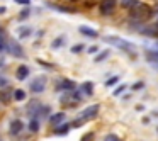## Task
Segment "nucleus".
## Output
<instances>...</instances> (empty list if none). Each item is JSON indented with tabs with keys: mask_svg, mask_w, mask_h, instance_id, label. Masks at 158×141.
I'll return each instance as SVG.
<instances>
[{
	"mask_svg": "<svg viewBox=\"0 0 158 141\" xmlns=\"http://www.w3.org/2000/svg\"><path fill=\"white\" fill-rule=\"evenodd\" d=\"M77 83L73 80H61L60 83H56V92H70V90H75Z\"/></svg>",
	"mask_w": 158,
	"mask_h": 141,
	"instance_id": "obj_6",
	"label": "nucleus"
},
{
	"mask_svg": "<svg viewBox=\"0 0 158 141\" xmlns=\"http://www.w3.org/2000/svg\"><path fill=\"white\" fill-rule=\"evenodd\" d=\"M29 15H31V9H22L21 14H19V19H21V21H24V19H27Z\"/></svg>",
	"mask_w": 158,
	"mask_h": 141,
	"instance_id": "obj_24",
	"label": "nucleus"
},
{
	"mask_svg": "<svg viewBox=\"0 0 158 141\" xmlns=\"http://www.w3.org/2000/svg\"><path fill=\"white\" fill-rule=\"evenodd\" d=\"M153 29H155V31H158V19L153 22Z\"/></svg>",
	"mask_w": 158,
	"mask_h": 141,
	"instance_id": "obj_35",
	"label": "nucleus"
},
{
	"mask_svg": "<svg viewBox=\"0 0 158 141\" xmlns=\"http://www.w3.org/2000/svg\"><path fill=\"white\" fill-rule=\"evenodd\" d=\"M99 110H100V106L99 104H92V106H89V107H85V109L80 112V119L82 121H90V119H95L97 117V114H99Z\"/></svg>",
	"mask_w": 158,
	"mask_h": 141,
	"instance_id": "obj_3",
	"label": "nucleus"
},
{
	"mask_svg": "<svg viewBox=\"0 0 158 141\" xmlns=\"http://www.w3.org/2000/svg\"><path fill=\"white\" fill-rule=\"evenodd\" d=\"M117 5V0H102L99 4V12L102 15H110Z\"/></svg>",
	"mask_w": 158,
	"mask_h": 141,
	"instance_id": "obj_5",
	"label": "nucleus"
},
{
	"mask_svg": "<svg viewBox=\"0 0 158 141\" xmlns=\"http://www.w3.org/2000/svg\"><path fill=\"white\" fill-rule=\"evenodd\" d=\"M126 89H127L126 85H119V87H117V89H116V90H114V92H112V95H114V97L121 95V93H123V92H124V90H126Z\"/></svg>",
	"mask_w": 158,
	"mask_h": 141,
	"instance_id": "obj_26",
	"label": "nucleus"
},
{
	"mask_svg": "<svg viewBox=\"0 0 158 141\" xmlns=\"http://www.w3.org/2000/svg\"><path fill=\"white\" fill-rule=\"evenodd\" d=\"M104 141H121L117 134H106L104 136Z\"/></svg>",
	"mask_w": 158,
	"mask_h": 141,
	"instance_id": "obj_27",
	"label": "nucleus"
},
{
	"mask_svg": "<svg viewBox=\"0 0 158 141\" xmlns=\"http://www.w3.org/2000/svg\"><path fill=\"white\" fill-rule=\"evenodd\" d=\"M36 61H38V63H39V65H41V66H48V68H53V65H49L48 61H43V60H39V58L36 60Z\"/></svg>",
	"mask_w": 158,
	"mask_h": 141,
	"instance_id": "obj_31",
	"label": "nucleus"
},
{
	"mask_svg": "<svg viewBox=\"0 0 158 141\" xmlns=\"http://www.w3.org/2000/svg\"><path fill=\"white\" fill-rule=\"evenodd\" d=\"M83 49H85V44H75V46H72L70 51H72L73 55H78V53H82Z\"/></svg>",
	"mask_w": 158,
	"mask_h": 141,
	"instance_id": "obj_23",
	"label": "nucleus"
},
{
	"mask_svg": "<svg viewBox=\"0 0 158 141\" xmlns=\"http://www.w3.org/2000/svg\"><path fill=\"white\" fill-rule=\"evenodd\" d=\"M65 43H66V38L65 36H60V38H56V39L51 41V49H60Z\"/></svg>",
	"mask_w": 158,
	"mask_h": 141,
	"instance_id": "obj_17",
	"label": "nucleus"
},
{
	"mask_svg": "<svg viewBox=\"0 0 158 141\" xmlns=\"http://www.w3.org/2000/svg\"><path fill=\"white\" fill-rule=\"evenodd\" d=\"M94 138H95V134H94L92 131H89L87 134H83L82 139H80V141H94Z\"/></svg>",
	"mask_w": 158,
	"mask_h": 141,
	"instance_id": "obj_25",
	"label": "nucleus"
},
{
	"mask_svg": "<svg viewBox=\"0 0 158 141\" xmlns=\"http://www.w3.org/2000/svg\"><path fill=\"white\" fill-rule=\"evenodd\" d=\"M138 2H139V0H121V5H123L124 9H133Z\"/></svg>",
	"mask_w": 158,
	"mask_h": 141,
	"instance_id": "obj_21",
	"label": "nucleus"
},
{
	"mask_svg": "<svg viewBox=\"0 0 158 141\" xmlns=\"http://www.w3.org/2000/svg\"><path fill=\"white\" fill-rule=\"evenodd\" d=\"M29 68L26 65H21V66H17V70H15V77H17V80H26L29 77Z\"/></svg>",
	"mask_w": 158,
	"mask_h": 141,
	"instance_id": "obj_13",
	"label": "nucleus"
},
{
	"mask_svg": "<svg viewBox=\"0 0 158 141\" xmlns=\"http://www.w3.org/2000/svg\"><path fill=\"white\" fill-rule=\"evenodd\" d=\"M31 34H32V29H31V27H27V26H22V27H19V29H17V36H19L21 39L29 38Z\"/></svg>",
	"mask_w": 158,
	"mask_h": 141,
	"instance_id": "obj_16",
	"label": "nucleus"
},
{
	"mask_svg": "<svg viewBox=\"0 0 158 141\" xmlns=\"http://www.w3.org/2000/svg\"><path fill=\"white\" fill-rule=\"evenodd\" d=\"M107 56H109V49H104V51L100 53V55H97V56H95V63H102L104 60L107 58Z\"/></svg>",
	"mask_w": 158,
	"mask_h": 141,
	"instance_id": "obj_22",
	"label": "nucleus"
},
{
	"mask_svg": "<svg viewBox=\"0 0 158 141\" xmlns=\"http://www.w3.org/2000/svg\"><path fill=\"white\" fill-rule=\"evenodd\" d=\"M10 97H12V92L9 89L7 90H0V102H2V104H9Z\"/></svg>",
	"mask_w": 158,
	"mask_h": 141,
	"instance_id": "obj_19",
	"label": "nucleus"
},
{
	"mask_svg": "<svg viewBox=\"0 0 158 141\" xmlns=\"http://www.w3.org/2000/svg\"><path fill=\"white\" fill-rule=\"evenodd\" d=\"M15 4H21V5H29L31 4V0H14Z\"/></svg>",
	"mask_w": 158,
	"mask_h": 141,
	"instance_id": "obj_33",
	"label": "nucleus"
},
{
	"mask_svg": "<svg viewBox=\"0 0 158 141\" xmlns=\"http://www.w3.org/2000/svg\"><path fill=\"white\" fill-rule=\"evenodd\" d=\"M102 39H104V43L116 46V48L123 49V51H127V53H134V51H136V44H134V43L126 41V39L119 38V36H104Z\"/></svg>",
	"mask_w": 158,
	"mask_h": 141,
	"instance_id": "obj_1",
	"label": "nucleus"
},
{
	"mask_svg": "<svg viewBox=\"0 0 158 141\" xmlns=\"http://www.w3.org/2000/svg\"><path fill=\"white\" fill-rule=\"evenodd\" d=\"M48 7H49V9H53V10H56V12H63V14H75V12H77V9H73V7L56 5V4H51V2L48 4Z\"/></svg>",
	"mask_w": 158,
	"mask_h": 141,
	"instance_id": "obj_8",
	"label": "nucleus"
},
{
	"mask_svg": "<svg viewBox=\"0 0 158 141\" xmlns=\"http://www.w3.org/2000/svg\"><path fill=\"white\" fill-rule=\"evenodd\" d=\"M29 131H31L32 134L39 133V119H36V117H31V121H29Z\"/></svg>",
	"mask_w": 158,
	"mask_h": 141,
	"instance_id": "obj_18",
	"label": "nucleus"
},
{
	"mask_svg": "<svg viewBox=\"0 0 158 141\" xmlns=\"http://www.w3.org/2000/svg\"><path fill=\"white\" fill-rule=\"evenodd\" d=\"M144 58L148 60V63H158V49L156 51L146 49V51H144Z\"/></svg>",
	"mask_w": 158,
	"mask_h": 141,
	"instance_id": "obj_15",
	"label": "nucleus"
},
{
	"mask_svg": "<svg viewBox=\"0 0 158 141\" xmlns=\"http://www.w3.org/2000/svg\"><path fill=\"white\" fill-rule=\"evenodd\" d=\"M156 131H158V127H156Z\"/></svg>",
	"mask_w": 158,
	"mask_h": 141,
	"instance_id": "obj_37",
	"label": "nucleus"
},
{
	"mask_svg": "<svg viewBox=\"0 0 158 141\" xmlns=\"http://www.w3.org/2000/svg\"><path fill=\"white\" fill-rule=\"evenodd\" d=\"M22 129H24V122H22L21 119L10 121V126H9V133H10V136H19V134L22 133Z\"/></svg>",
	"mask_w": 158,
	"mask_h": 141,
	"instance_id": "obj_7",
	"label": "nucleus"
},
{
	"mask_svg": "<svg viewBox=\"0 0 158 141\" xmlns=\"http://www.w3.org/2000/svg\"><path fill=\"white\" fill-rule=\"evenodd\" d=\"M117 82H119V77H112V78L106 80V85H107V87H110V85H116Z\"/></svg>",
	"mask_w": 158,
	"mask_h": 141,
	"instance_id": "obj_28",
	"label": "nucleus"
},
{
	"mask_svg": "<svg viewBox=\"0 0 158 141\" xmlns=\"http://www.w3.org/2000/svg\"><path fill=\"white\" fill-rule=\"evenodd\" d=\"M78 31H80V34L87 36V38H90V39L99 38V32H97L95 29H92V27H87V26H80V27H78Z\"/></svg>",
	"mask_w": 158,
	"mask_h": 141,
	"instance_id": "obj_9",
	"label": "nucleus"
},
{
	"mask_svg": "<svg viewBox=\"0 0 158 141\" xmlns=\"http://www.w3.org/2000/svg\"><path fill=\"white\" fill-rule=\"evenodd\" d=\"M7 83H9V80L5 78L4 75H0V89H4V87H7Z\"/></svg>",
	"mask_w": 158,
	"mask_h": 141,
	"instance_id": "obj_30",
	"label": "nucleus"
},
{
	"mask_svg": "<svg viewBox=\"0 0 158 141\" xmlns=\"http://www.w3.org/2000/svg\"><path fill=\"white\" fill-rule=\"evenodd\" d=\"M5 48H7V46H5L4 39H0V53H4V51H5Z\"/></svg>",
	"mask_w": 158,
	"mask_h": 141,
	"instance_id": "obj_34",
	"label": "nucleus"
},
{
	"mask_svg": "<svg viewBox=\"0 0 158 141\" xmlns=\"http://www.w3.org/2000/svg\"><path fill=\"white\" fill-rule=\"evenodd\" d=\"M97 51H99V46H90V48H89V53H90V55H95Z\"/></svg>",
	"mask_w": 158,
	"mask_h": 141,
	"instance_id": "obj_32",
	"label": "nucleus"
},
{
	"mask_svg": "<svg viewBox=\"0 0 158 141\" xmlns=\"http://www.w3.org/2000/svg\"><path fill=\"white\" fill-rule=\"evenodd\" d=\"M70 129H72V124L61 122V124H58V126H55V134L56 136H65V134H68Z\"/></svg>",
	"mask_w": 158,
	"mask_h": 141,
	"instance_id": "obj_10",
	"label": "nucleus"
},
{
	"mask_svg": "<svg viewBox=\"0 0 158 141\" xmlns=\"http://www.w3.org/2000/svg\"><path fill=\"white\" fill-rule=\"evenodd\" d=\"M143 87H144V82H136V83H133V85H131V89H133L134 92H136V90L143 89Z\"/></svg>",
	"mask_w": 158,
	"mask_h": 141,
	"instance_id": "obj_29",
	"label": "nucleus"
},
{
	"mask_svg": "<svg viewBox=\"0 0 158 141\" xmlns=\"http://www.w3.org/2000/svg\"><path fill=\"white\" fill-rule=\"evenodd\" d=\"M80 93H83V95H87V97H92L94 95V83L92 82H83L82 85H80Z\"/></svg>",
	"mask_w": 158,
	"mask_h": 141,
	"instance_id": "obj_11",
	"label": "nucleus"
},
{
	"mask_svg": "<svg viewBox=\"0 0 158 141\" xmlns=\"http://www.w3.org/2000/svg\"><path fill=\"white\" fill-rule=\"evenodd\" d=\"M9 48H10V53H12V55L17 56V58H22V56H24V51H22L21 44H17L15 41H10V43H9Z\"/></svg>",
	"mask_w": 158,
	"mask_h": 141,
	"instance_id": "obj_12",
	"label": "nucleus"
},
{
	"mask_svg": "<svg viewBox=\"0 0 158 141\" xmlns=\"http://www.w3.org/2000/svg\"><path fill=\"white\" fill-rule=\"evenodd\" d=\"M5 12H7V7H0V15L5 14Z\"/></svg>",
	"mask_w": 158,
	"mask_h": 141,
	"instance_id": "obj_36",
	"label": "nucleus"
},
{
	"mask_svg": "<svg viewBox=\"0 0 158 141\" xmlns=\"http://www.w3.org/2000/svg\"><path fill=\"white\" fill-rule=\"evenodd\" d=\"M46 83H48V78H46V77H36V78L29 83V90H31L32 93H41V92H44Z\"/></svg>",
	"mask_w": 158,
	"mask_h": 141,
	"instance_id": "obj_4",
	"label": "nucleus"
},
{
	"mask_svg": "<svg viewBox=\"0 0 158 141\" xmlns=\"http://www.w3.org/2000/svg\"><path fill=\"white\" fill-rule=\"evenodd\" d=\"M129 14H131V17H133L134 21L139 22V21H146V19L153 14V9H151L150 5H146V4L138 2L133 9H129Z\"/></svg>",
	"mask_w": 158,
	"mask_h": 141,
	"instance_id": "obj_2",
	"label": "nucleus"
},
{
	"mask_svg": "<svg viewBox=\"0 0 158 141\" xmlns=\"http://www.w3.org/2000/svg\"><path fill=\"white\" fill-rule=\"evenodd\" d=\"M12 97H14L17 102H22V100H26V92L22 89H17L14 93H12Z\"/></svg>",
	"mask_w": 158,
	"mask_h": 141,
	"instance_id": "obj_20",
	"label": "nucleus"
},
{
	"mask_svg": "<svg viewBox=\"0 0 158 141\" xmlns=\"http://www.w3.org/2000/svg\"><path fill=\"white\" fill-rule=\"evenodd\" d=\"M65 117H66L65 112H56V114H53V116L49 117V122H51L53 126H58V124H61L63 121H65Z\"/></svg>",
	"mask_w": 158,
	"mask_h": 141,
	"instance_id": "obj_14",
	"label": "nucleus"
}]
</instances>
